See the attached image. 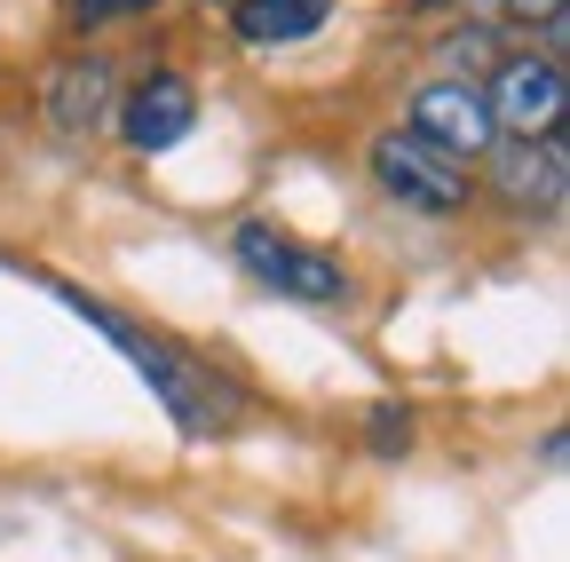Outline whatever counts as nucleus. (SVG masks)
Instances as JSON below:
<instances>
[{
	"mask_svg": "<svg viewBox=\"0 0 570 562\" xmlns=\"http://www.w3.org/2000/svg\"><path fill=\"white\" fill-rule=\"evenodd\" d=\"M71 309H80L88 325H104L111 333V348H119V357L142 373V381H151L159 388V404L175 412V428L183 436H206V428H223V420H230V388H214L190 357H183V348H167L159 333H142V325H127V317H111V309H96L88 294H71V286H56Z\"/></svg>",
	"mask_w": 570,
	"mask_h": 562,
	"instance_id": "1",
	"label": "nucleus"
},
{
	"mask_svg": "<svg viewBox=\"0 0 570 562\" xmlns=\"http://www.w3.org/2000/svg\"><path fill=\"white\" fill-rule=\"evenodd\" d=\"M373 183L404 206V215H428V223H452L460 206H468V167H452V159H436L420 144V135H381L373 144Z\"/></svg>",
	"mask_w": 570,
	"mask_h": 562,
	"instance_id": "2",
	"label": "nucleus"
},
{
	"mask_svg": "<svg viewBox=\"0 0 570 562\" xmlns=\"http://www.w3.org/2000/svg\"><path fill=\"white\" fill-rule=\"evenodd\" d=\"M230 246H238L246 277H262V286H269V294H285V302H309V309H333V302H348V269H341L333 254H317V246H294V238H277L269 223H246Z\"/></svg>",
	"mask_w": 570,
	"mask_h": 562,
	"instance_id": "3",
	"label": "nucleus"
},
{
	"mask_svg": "<svg viewBox=\"0 0 570 562\" xmlns=\"http://www.w3.org/2000/svg\"><path fill=\"white\" fill-rule=\"evenodd\" d=\"M404 135H420L436 159H491L499 151V127H491V103H483V88L475 80H428L420 96H412V127Z\"/></svg>",
	"mask_w": 570,
	"mask_h": 562,
	"instance_id": "4",
	"label": "nucleus"
},
{
	"mask_svg": "<svg viewBox=\"0 0 570 562\" xmlns=\"http://www.w3.org/2000/svg\"><path fill=\"white\" fill-rule=\"evenodd\" d=\"M483 103H491V127H515V144H531V135H562V63H547V56H499Z\"/></svg>",
	"mask_w": 570,
	"mask_h": 562,
	"instance_id": "5",
	"label": "nucleus"
},
{
	"mask_svg": "<svg viewBox=\"0 0 570 562\" xmlns=\"http://www.w3.org/2000/svg\"><path fill=\"white\" fill-rule=\"evenodd\" d=\"M491 183L515 215H562V190H570V151L562 135H531V144L491 151Z\"/></svg>",
	"mask_w": 570,
	"mask_h": 562,
	"instance_id": "6",
	"label": "nucleus"
},
{
	"mask_svg": "<svg viewBox=\"0 0 570 562\" xmlns=\"http://www.w3.org/2000/svg\"><path fill=\"white\" fill-rule=\"evenodd\" d=\"M190 127H198V96H190L183 72H151V80L127 96V111H119L127 151H175Z\"/></svg>",
	"mask_w": 570,
	"mask_h": 562,
	"instance_id": "7",
	"label": "nucleus"
},
{
	"mask_svg": "<svg viewBox=\"0 0 570 562\" xmlns=\"http://www.w3.org/2000/svg\"><path fill=\"white\" fill-rule=\"evenodd\" d=\"M40 103H48V127L80 144V135H96V127L111 119V72H104L96 56H71V63H56V72H48Z\"/></svg>",
	"mask_w": 570,
	"mask_h": 562,
	"instance_id": "8",
	"label": "nucleus"
},
{
	"mask_svg": "<svg viewBox=\"0 0 570 562\" xmlns=\"http://www.w3.org/2000/svg\"><path fill=\"white\" fill-rule=\"evenodd\" d=\"M325 17H333V0H238V9H230V32H238L246 48H294V40H309Z\"/></svg>",
	"mask_w": 570,
	"mask_h": 562,
	"instance_id": "9",
	"label": "nucleus"
},
{
	"mask_svg": "<svg viewBox=\"0 0 570 562\" xmlns=\"http://www.w3.org/2000/svg\"><path fill=\"white\" fill-rule=\"evenodd\" d=\"M412 444V420H404V404H373V452L389 460V452H404Z\"/></svg>",
	"mask_w": 570,
	"mask_h": 562,
	"instance_id": "10",
	"label": "nucleus"
},
{
	"mask_svg": "<svg viewBox=\"0 0 570 562\" xmlns=\"http://www.w3.org/2000/svg\"><path fill=\"white\" fill-rule=\"evenodd\" d=\"M554 9H562V0H508V17H515V24H547Z\"/></svg>",
	"mask_w": 570,
	"mask_h": 562,
	"instance_id": "11",
	"label": "nucleus"
},
{
	"mask_svg": "<svg viewBox=\"0 0 570 562\" xmlns=\"http://www.w3.org/2000/svg\"><path fill=\"white\" fill-rule=\"evenodd\" d=\"M119 9H135V0H80V24H104V17H119Z\"/></svg>",
	"mask_w": 570,
	"mask_h": 562,
	"instance_id": "12",
	"label": "nucleus"
},
{
	"mask_svg": "<svg viewBox=\"0 0 570 562\" xmlns=\"http://www.w3.org/2000/svg\"><path fill=\"white\" fill-rule=\"evenodd\" d=\"M452 56H460V63H483L491 48H483V32H460V40H452Z\"/></svg>",
	"mask_w": 570,
	"mask_h": 562,
	"instance_id": "13",
	"label": "nucleus"
},
{
	"mask_svg": "<svg viewBox=\"0 0 570 562\" xmlns=\"http://www.w3.org/2000/svg\"><path fill=\"white\" fill-rule=\"evenodd\" d=\"M420 9H444V0H420Z\"/></svg>",
	"mask_w": 570,
	"mask_h": 562,
	"instance_id": "14",
	"label": "nucleus"
}]
</instances>
